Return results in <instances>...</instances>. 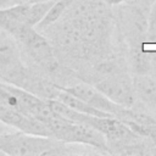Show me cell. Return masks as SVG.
<instances>
[{
	"mask_svg": "<svg viewBox=\"0 0 156 156\" xmlns=\"http://www.w3.org/2000/svg\"><path fill=\"white\" fill-rule=\"evenodd\" d=\"M30 71L22 60L16 39L4 30L0 32V78L4 82L24 88Z\"/></svg>",
	"mask_w": 156,
	"mask_h": 156,
	"instance_id": "cell-6",
	"label": "cell"
},
{
	"mask_svg": "<svg viewBox=\"0 0 156 156\" xmlns=\"http://www.w3.org/2000/svg\"><path fill=\"white\" fill-rule=\"evenodd\" d=\"M55 0L45 2H18L0 7V29L15 37L26 27H35Z\"/></svg>",
	"mask_w": 156,
	"mask_h": 156,
	"instance_id": "cell-5",
	"label": "cell"
},
{
	"mask_svg": "<svg viewBox=\"0 0 156 156\" xmlns=\"http://www.w3.org/2000/svg\"><path fill=\"white\" fill-rule=\"evenodd\" d=\"M57 88L60 90H63L78 99L83 100L88 105H90L98 110H101L104 112H107L117 118L124 110V106L115 104L108 98H106L100 90H98L93 84H89L85 82L76 83V84H71V85H57Z\"/></svg>",
	"mask_w": 156,
	"mask_h": 156,
	"instance_id": "cell-8",
	"label": "cell"
},
{
	"mask_svg": "<svg viewBox=\"0 0 156 156\" xmlns=\"http://www.w3.org/2000/svg\"><path fill=\"white\" fill-rule=\"evenodd\" d=\"M93 85L117 105L133 107L136 104L133 76L129 69H119L101 77L94 82Z\"/></svg>",
	"mask_w": 156,
	"mask_h": 156,
	"instance_id": "cell-7",
	"label": "cell"
},
{
	"mask_svg": "<svg viewBox=\"0 0 156 156\" xmlns=\"http://www.w3.org/2000/svg\"><path fill=\"white\" fill-rule=\"evenodd\" d=\"M136 104L143 110L156 117V76L132 74Z\"/></svg>",
	"mask_w": 156,
	"mask_h": 156,
	"instance_id": "cell-9",
	"label": "cell"
},
{
	"mask_svg": "<svg viewBox=\"0 0 156 156\" xmlns=\"http://www.w3.org/2000/svg\"><path fill=\"white\" fill-rule=\"evenodd\" d=\"M72 1L73 0H55L54 4L48 10V12L45 13V16L43 17V20L35 26V28L39 32H44L46 28H49L50 26L60 21L61 17H63L66 11L68 10Z\"/></svg>",
	"mask_w": 156,
	"mask_h": 156,
	"instance_id": "cell-10",
	"label": "cell"
},
{
	"mask_svg": "<svg viewBox=\"0 0 156 156\" xmlns=\"http://www.w3.org/2000/svg\"><path fill=\"white\" fill-rule=\"evenodd\" d=\"M130 1L134 2V4H136L138 6H140V7L145 9V10H147V11H150L152 4H154L156 0H130Z\"/></svg>",
	"mask_w": 156,
	"mask_h": 156,
	"instance_id": "cell-12",
	"label": "cell"
},
{
	"mask_svg": "<svg viewBox=\"0 0 156 156\" xmlns=\"http://www.w3.org/2000/svg\"><path fill=\"white\" fill-rule=\"evenodd\" d=\"M102 1L108 6H118V5H121L128 0H102Z\"/></svg>",
	"mask_w": 156,
	"mask_h": 156,
	"instance_id": "cell-13",
	"label": "cell"
},
{
	"mask_svg": "<svg viewBox=\"0 0 156 156\" xmlns=\"http://www.w3.org/2000/svg\"><path fill=\"white\" fill-rule=\"evenodd\" d=\"M45 1H50V0H20V2H29V4H33V2H45Z\"/></svg>",
	"mask_w": 156,
	"mask_h": 156,
	"instance_id": "cell-15",
	"label": "cell"
},
{
	"mask_svg": "<svg viewBox=\"0 0 156 156\" xmlns=\"http://www.w3.org/2000/svg\"><path fill=\"white\" fill-rule=\"evenodd\" d=\"M150 138L152 139V141H154V144H155V147H156V133H155V134H152Z\"/></svg>",
	"mask_w": 156,
	"mask_h": 156,
	"instance_id": "cell-16",
	"label": "cell"
},
{
	"mask_svg": "<svg viewBox=\"0 0 156 156\" xmlns=\"http://www.w3.org/2000/svg\"><path fill=\"white\" fill-rule=\"evenodd\" d=\"M51 133V136L65 144H79L98 149L101 152H107V144L105 136L95 128L72 122L57 113L45 123Z\"/></svg>",
	"mask_w": 156,
	"mask_h": 156,
	"instance_id": "cell-3",
	"label": "cell"
},
{
	"mask_svg": "<svg viewBox=\"0 0 156 156\" xmlns=\"http://www.w3.org/2000/svg\"><path fill=\"white\" fill-rule=\"evenodd\" d=\"M65 143L51 136L24 132L0 134V152L10 156H44L68 154Z\"/></svg>",
	"mask_w": 156,
	"mask_h": 156,
	"instance_id": "cell-1",
	"label": "cell"
},
{
	"mask_svg": "<svg viewBox=\"0 0 156 156\" xmlns=\"http://www.w3.org/2000/svg\"><path fill=\"white\" fill-rule=\"evenodd\" d=\"M20 0H0V7H6V6H11L15 4H18Z\"/></svg>",
	"mask_w": 156,
	"mask_h": 156,
	"instance_id": "cell-14",
	"label": "cell"
},
{
	"mask_svg": "<svg viewBox=\"0 0 156 156\" xmlns=\"http://www.w3.org/2000/svg\"><path fill=\"white\" fill-rule=\"evenodd\" d=\"M20 45V49L26 52V55L41 69L48 73L57 72L60 63L56 60L54 48L46 37L43 35L35 27H26L21 29L15 37Z\"/></svg>",
	"mask_w": 156,
	"mask_h": 156,
	"instance_id": "cell-4",
	"label": "cell"
},
{
	"mask_svg": "<svg viewBox=\"0 0 156 156\" xmlns=\"http://www.w3.org/2000/svg\"><path fill=\"white\" fill-rule=\"evenodd\" d=\"M149 44H156V1L152 4L147 17V34L145 45Z\"/></svg>",
	"mask_w": 156,
	"mask_h": 156,
	"instance_id": "cell-11",
	"label": "cell"
},
{
	"mask_svg": "<svg viewBox=\"0 0 156 156\" xmlns=\"http://www.w3.org/2000/svg\"><path fill=\"white\" fill-rule=\"evenodd\" d=\"M149 12L130 0L117 6L113 20L124 49L145 46Z\"/></svg>",
	"mask_w": 156,
	"mask_h": 156,
	"instance_id": "cell-2",
	"label": "cell"
}]
</instances>
